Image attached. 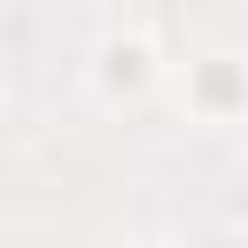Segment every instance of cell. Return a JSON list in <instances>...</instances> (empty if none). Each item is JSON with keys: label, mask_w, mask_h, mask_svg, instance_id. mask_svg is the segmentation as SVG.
<instances>
[{"label": "cell", "mask_w": 248, "mask_h": 248, "mask_svg": "<svg viewBox=\"0 0 248 248\" xmlns=\"http://www.w3.org/2000/svg\"><path fill=\"white\" fill-rule=\"evenodd\" d=\"M101 62H108V70H101L108 85H124V93H132V85H147V46H140V39H108V46H101Z\"/></svg>", "instance_id": "6da1fadb"}]
</instances>
